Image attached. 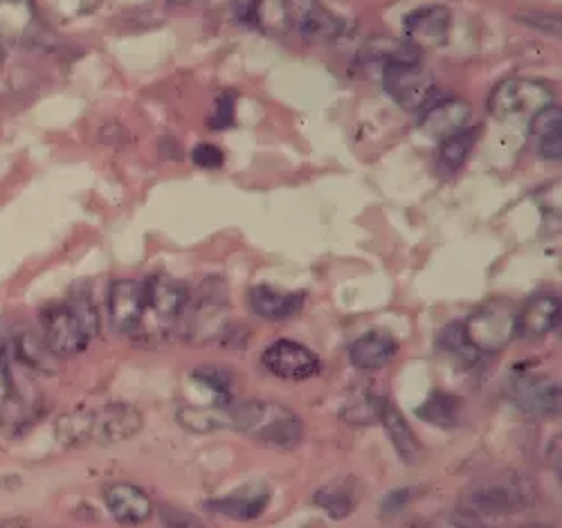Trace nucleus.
I'll return each mask as SVG.
<instances>
[{"label":"nucleus","instance_id":"f03ea898","mask_svg":"<svg viewBox=\"0 0 562 528\" xmlns=\"http://www.w3.org/2000/svg\"><path fill=\"white\" fill-rule=\"evenodd\" d=\"M43 345L57 358L83 353L100 333V315L86 297L57 302L43 313Z\"/></svg>","mask_w":562,"mask_h":528},{"label":"nucleus","instance_id":"2eb2a0df","mask_svg":"<svg viewBox=\"0 0 562 528\" xmlns=\"http://www.w3.org/2000/svg\"><path fill=\"white\" fill-rule=\"evenodd\" d=\"M398 353V342L390 333L369 330L349 347V360L360 371L385 369Z\"/></svg>","mask_w":562,"mask_h":528},{"label":"nucleus","instance_id":"9b49d317","mask_svg":"<svg viewBox=\"0 0 562 528\" xmlns=\"http://www.w3.org/2000/svg\"><path fill=\"white\" fill-rule=\"evenodd\" d=\"M510 396L531 416H555L560 412V387L547 375H522L513 382Z\"/></svg>","mask_w":562,"mask_h":528},{"label":"nucleus","instance_id":"f704fd0d","mask_svg":"<svg viewBox=\"0 0 562 528\" xmlns=\"http://www.w3.org/2000/svg\"><path fill=\"white\" fill-rule=\"evenodd\" d=\"M527 528H547V526H540V524H531V526H527Z\"/></svg>","mask_w":562,"mask_h":528},{"label":"nucleus","instance_id":"4be33fe9","mask_svg":"<svg viewBox=\"0 0 562 528\" xmlns=\"http://www.w3.org/2000/svg\"><path fill=\"white\" fill-rule=\"evenodd\" d=\"M358 479H349V482H331L322 486L315 493V504L329 513L331 519H345L349 517L356 506H358V497L360 493H356Z\"/></svg>","mask_w":562,"mask_h":528},{"label":"nucleus","instance_id":"473e14b6","mask_svg":"<svg viewBox=\"0 0 562 528\" xmlns=\"http://www.w3.org/2000/svg\"><path fill=\"white\" fill-rule=\"evenodd\" d=\"M173 5H190V3H194V0H171Z\"/></svg>","mask_w":562,"mask_h":528},{"label":"nucleus","instance_id":"4468645a","mask_svg":"<svg viewBox=\"0 0 562 528\" xmlns=\"http://www.w3.org/2000/svg\"><path fill=\"white\" fill-rule=\"evenodd\" d=\"M405 34L414 47H439L448 41L450 32V10L441 5H430L416 10L405 19Z\"/></svg>","mask_w":562,"mask_h":528},{"label":"nucleus","instance_id":"bb28decb","mask_svg":"<svg viewBox=\"0 0 562 528\" xmlns=\"http://www.w3.org/2000/svg\"><path fill=\"white\" fill-rule=\"evenodd\" d=\"M439 349L448 356H454V358H461V360H473V349L471 345L465 342V335H463V328L461 324H448L446 328H441L439 333Z\"/></svg>","mask_w":562,"mask_h":528},{"label":"nucleus","instance_id":"f3484780","mask_svg":"<svg viewBox=\"0 0 562 528\" xmlns=\"http://www.w3.org/2000/svg\"><path fill=\"white\" fill-rule=\"evenodd\" d=\"M268 502H270L268 488L250 486V488H241L232 495L207 502V508L234 521H252L268 508Z\"/></svg>","mask_w":562,"mask_h":528},{"label":"nucleus","instance_id":"7ed1b4c3","mask_svg":"<svg viewBox=\"0 0 562 528\" xmlns=\"http://www.w3.org/2000/svg\"><path fill=\"white\" fill-rule=\"evenodd\" d=\"M232 429L270 448H295L304 437V423L291 409L272 401H246L232 407Z\"/></svg>","mask_w":562,"mask_h":528},{"label":"nucleus","instance_id":"39448f33","mask_svg":"<svg viewBox=\"0 0 562 528\" xmlns=\"http://www.w3.org/2000/svg\"><path fill=\"white\" fill-rule=\"evenodd\" d=\"M465 342L475 353H497L510 340L518 338V311L508 302H488L475 311L465 322H461Z\"/></svg>","mask_w":562,"mask_h":528},{"label":"nucleus","instance_id":"423d86ee","mask_svg":"<svg viewBox=\"0 0 562 528\" xmlns=\"http://www.w3.org/2000/svg\"><path fill=\"white\" fill-rule=\"evenodd\" d=\"M549 104H555L553 90L533 79L502 81L488 98V111L499 122L533 117Z\"/></svg>","mask_w":562,"mask_h":528},{"label":"nucleus","instance_id":"5701e85b","mask_svg":"<svg viewBox=\"0 0 562 528\" xmlns=\"http://www.w3.org/2000/svg\"><path fill=\"white\" fill-rule=\"evenodd\" d=\"M232 405L210 403L205 407H182L178 409V423L190 431H216L232 425Z\"/></svg>","mask_w":562,"mask_h":528},{"label":"nucleus","instance_id":"cd10ccee","mask_svg":"<svg viewBox=\"0 0 562 528\" xmlns=\"http://www.w3.org/2000/svg\"><path fill=\"white\" fill-rule=\"evenodd\" d=\"M192 160L203 169H218L225 156L218 147H214V144H199V147L192 151Z\"/></svg>","mask_w":562,"mask_h":528},{"label":"nucleus","instance_id":"7c9ffc66","mask_svg":"<svg viewBox=\"0 0 562 528\" xmlns=\"http://www.w3.org/2000/svg\"><path fill=\"white\" fill-rule=\"evenodd\" d=\"M439 528H486V526H482L475 517L463 515V517H452V519L441 521Z\"/></svg>","mask_w":562,"mask_h":528},{"label":"nucleus","instance_id":"dca6fc26","mask_svg":"<svg viewBox=\"0 0 562 528\" xmlns=\"http://www.w3.org/2000/svg\"><path fill=\"white\" fill-rule=\"evenodd\" d=\"M560 322V300L553 295H538L518 311V338L540 340Z\"/></svg>","mask_w":562,"mask_h":528},{"label":"nucleus","instance_id":"6ab92c4d","mask_svg":"<svg viewBox=\"0 0 562 528\" xmlns=\"http://www.w3.org/2000/svg\"><path fill=\"white\" fill-rule=\"evenodd\" d=\"M529 133L538 142V151L544 160L562 158V111L555 104L544 106L529 120Z\"/></svg>","mask_w":562,"mask_h":528},{"label":"nucleus","instance_id":"a878e982","mask_svg":"<svg viewBox=\"0 0 562 528\" xmlns=\"http://www.w3.org/2000/svg\"><path fill=\"white\" fill-rule=\"evenodd\" d=\"M385 401H387L385 396H379V394H373V392H358V394H353V396L349 398V403L345 405L342 418H345L349 425H356V427H364V425H371V423H379Z\"/></svg>","mask_w":562,"mask_h":528},{"label":"nucleus","instance_id":"f8f14e48","mask_svg":"<svg viewBox=\"0 0 562 528\" xmlns=\"http://www.w3.org/2000/svg\"><path fill=\"white\" fill-rule=\"evenodd\" d=\"M145 291L147 308H151L160 322L178 319L184 313V308L190 306V288L165 272L154 274L145 283Z\"/></svg>","mask_w":562,"mask_h":528},{"label":"nucleus","instance_id":"9d476101","mask_svg":"<svg viewBox=\"0 0 562 528\" xmlns=\"http://www.w3.org/2000/svg\"><path fill=\"white\" fill-rule=\"evenodd\" d=\"M289 23L306 41H326L340 34V21L319 0H281Z\"/></svg>","mask_w":562,"mask_h":528},{"label":"nucleus","instance_id":"2f4dec72","mask_svg":"<svg viewBox=\"0 0 562 528\" xmlns=\"http://www.w3.org/2000/svg\"><path fill=\"white\" fill-rule=\"evenodd\" d=\"M178 528H203V526L196 519H184L178 524Z\"/></svg>","mask_w":562,"mask_h":528},{"label":"nucleus","instance_id":"b1692460","mask_svg":"<svg viewBox=\"0 0 562 528\" xmlns=\"http://www.w3.org/2000/svg\"><path fill=\"white\" fill-rule=\"evenodd\" d=\"M461 407H463L461 398H457L448 392H435L432 396H428L426 403H420L416 407V416L439 429H452L459 425Z\"/></svg>","mask_w":562,"mask_h":528},{"label":"nucleus","instance_id":"0eeeda50","mask_svg":"<svg viewBox=\"0 0 562 528\" xmlns=\"http://www.w3.org/2000/svg\"><path fill=\"white\" fill-rule=\"evenodd\" d=\"M383 83L390 98L405 111L426 109L435 90V79L420 61H387Z\"/></svg>","mask_w":562,"mask_h":528},{"label":"nucleus","instance_id":"412c9836","mask_svg":"<svg viewBox=\"0 0 562 528\" xmlns=\"http://www.w3.org/2000/svg\"><path fill=\"white\" fill-rule=\"evenodd\" d=\"M304 304L300 293H279L270 285H255L250 291V308L266 319H286Z\"/></svg>","mask_w":562,"mask_h":528},{"label":"nucleus","instance_id":"6e6552de","mask_svg":"<svg viewBox=\"0 0 562 528\" xmlns=\"http://www.w3.org/2000/svg\"><path fill=\"white\" fill-rule=\"evenodd\" d=\"M261 362L272 375L295 382L315 378L322 371V362L317 360V356L293 340H279L270 345L261 353Z\"/></svg>","mask_w":562,"mask_h":528},{"label":"nucleus","instance_id":"c85d7f7f","mask_svg":"<svg viewBox=\"0 0 562 528\" xmlns=\"http://www.w3.org/2000/svg\"><path fill=\"white\" fill-rule=\"evenodd\" d=\"M232 120H234V94L225 92L216 104V113H214L210 126L212 128H225V126L232 124Z\"/></svg>","mask_w":562,"mask_h":528},{"label":"nucleus","instance_id":"20e7f679","mask_svg":"<svg viewBox=\"0 0 562 528\" xmlns=\"http://www.w3.org/2000/svg\"><path fill=\"white\" fill-rule=\"evenodd\" d=\"M536 502L531 479L520 472H504L480 484L461 499L468 517H504L520 513Z\"/></svg>","mask_w":562,"mask_h":528},{"label":"nucleus","instance_id":"72a5a7b5","mask_svg":"<svg viewBox=\"0 0 562 528\" xmlns=\"http://www.w3.org/2000/svg\"><path fill=\"white\" fill-rule=\"evenodd\" d=\"M3 59H5V47H3V41H0V66H3Z\"/></svg>","mask_w":562,"mask_h":528},{"label":"nucleus","instance_id":"393cba45","mask_svg":"<svg viewBox=\"0 0 562 528\" xmlns=\"http://www.w3.org/2000/svg\"><path fill=\"white\" fill-rule=\"evenodd\" d=\"M480 128H461L459 133L441 139V149H439V162L446 171H459L465 162V158L471 156L475 142H477Z\"/></svg>","mask_w":562,"mask_h":528},{"label":"nucleus","instance_id":"aec40b11","mask_svg":"<svg viewBox=\"0 0 562 528\" xmlns=\"http://www.w3.org/2000/svg\"><path fill=\"white\" fill-rule=\"evenodd\" d=\"M379 423H383V427L387 431V439L392 441L401 461L405 465H416L418 459H420V441L416 439V435L409 429L405 416L398 412V407L392 401H385Z\"/></svg>","mask_w":562,"mask_h":528},{"label":"nucleus","instance_id":"ddd939ff","mask_svg":"<svg viewBox=\"0 0 562 528\" xmlns=\"http://www.w3.org/2000/svg\"><path fill=\"white\" fill-rule=\"evenodd\" d=\"M104 504L120 524H143L151 517V497L135 484L117 482L104 488Z\"/></svg>","mask_w":562,"mask_h":528},{"label":"nucleus","instance_id":"a211bd4d","mask_svg":"<svg viewBox=\"0 0 562 528\" xmlns=\"http://www.w3.org/2000/svg\"><path fill=\"white\" fill-rule=\"evenodd\" d=\"M468 120H471V106L461 100H448L430 106L420 117L418 126L428 137L446 139L465 128Z\"/></svg>","mask_w":562,"mask_h":528},{"label":"nucleus","instance_id":"f257e3e1","mask_svg":"<svg viewBox=\"0 0 562 528\" xmlns=\"http://www.w3.org/2000/svg\"><path fill=\"white\" fill-rule=\"evenodd\" d=\"M143 429V414L133 405L111 403L100 409H79L64 414L57 420V439L66 448H77L83 443L113 446L135 437Z\"/></svg>","mask_w":562,"mask_h":528},{"label":"nucleus","instance_id":"1a4fd4ad","mask_svg":"<svg viewBox=\"0 0 562 528\" xmlns=\"http://www.w3.org/2000/svg\"><path fill=\"white\" fill-rule=\"evenodd\" d=\"M147 313L145 283L135 279H120L109 291V315L120 333H135L143 326Z\"/></svg>","mask_w":562,"mask_h":528},{"label":"nucleus","instance_id":"c756f323","mask_svg":"<svg viewBox=\"0 0 562 528\" xmlns=\"http://www.w3.org/2000/svg\"><path fill=\"white\" fill-rule=\"evenodd\" d=\"M522 23H529L531 27L547 32V34H558L560 32V16H551V14H525L520 16Z\"/></svg>","mask_w":562,"mask_h":528}]
</instances>
